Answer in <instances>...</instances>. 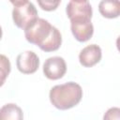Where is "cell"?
I'll return each mask as SVG.
<instances>
[{"instance_id":"cell-8","label":"cell","mask_w":120,"mask_h":120,"mask_svg":"<svg viewBox=\"0 0 120 120\" xmlns=\"http://www.w3.org/2000/svg\"><path fill=\"white\" fill-rule=\"evenodd\" d=\"M101 56L102 53L100 47L97 44H90L81 51L79 60L83 67L90 68L98 64L101 59Z\"/></svg>"},{"instance_id":"cell-7","label":"cell","mask_w":120,"mask_h":120,"mask_svg":"<svg viewBox=\"0 0 120 120\" xmlns=\"http://www.w3.org/2000/svg\"><path fill=\"white\" fill-rule=\"evenodd\" d=\"M66 12L69 20L75 18H92V7L86 0H71L68 3Z\"/></svg>"},{"instance_id":"cell-5","label":"cell","mask_w":120,"mask_h":120,"mask_svg":"<svg viewBox=\"0 0 120 120\" xmlns=\"http://www.w3.org/2000/svg\"><path fill=\"white\" fill-rule=\"evenodd\" d=\"M67 71V65L63 57H49L43 64V73L50 80L62 78Z\"/></svg>"},{"instance_id":"cell-6","label":"cell","mask_w":120,"mask_h":120,"mask_svg":"<svg viewBox=\"0 0 120 120\" xmlns=\"http://www.w3.org/2000/svg\"><path fill=\"white\" fill-rule=\"evenodd\" d=\"M16 65L22 73L31 74L38 70L39 67V58L34 52L25 51L17 56Z\"/></svg>"},{"instance_id":"cell-2","label":"cell","mask_w":120,"mask_h":120,"mask_svg":"<svg viewBox=\"0 0 120 120\" xmlns=\"http://www.w3.org/2000/svg\"><path fill=\"white\" fill-rule=\"evenodd\" d=\"M82 98V89L80 84L68 82L53 86L50 91L52 104L59 110H68L77 105Z\"/></svg>"},{"instance_id":"cell-10","label":"cell","mask_w":120,"mask_h":120,"mask_svg":"<svg viewBox=\"0 0 120 120\" xmlns=\"http://www.w3.org/2000/svg\"><path fill=\"white\" fill-rule=\"evenodd\" d=\"M0 120H23V112L18 105L8 103L0 109Z\"/></svg>"},{"instance_id":"cell-14","label":"cell","mask_w":120,"mask_h":120,"mask_svg":"<svg viewBox=\"0 0 120 120\" xmlns=\"http://www.w3.org/2000/svg\"><path fill=\"white\" fill-rule=\"evenodd\" d=\"M1 38H2V28L0 26V39H1Z\"/></svg>"},{"instance_id":"cell-11","label":"cell","mask_w":120,"mask_h":120,"mask_svg":"<svg viewBox=\"0 0 120 120\" xmlns=\"http://www.w3.org/2000/svg\"><path fill=\"white\" fill-rule=\"evenodd\" d=\"M11 69V65L9 59L4 55L0 54V86H2L8 78Z\"/></svg>"},{"instance_id":"cell-13","label":"cell","mask_w":120,"mask_h":120,"mask_svg":"<svg viewBox=\"0 0 120 120\" xmlns=\"http://www.w3.org/2000/svg\"><path fill=\"white\" fill-rule=\"evenodd\" d=\"M38 4L40 6V8L44 10H54L58 5L60 4V1H38Z\"/></svg>"},{"instance_id":"cell-4","label":"cell","mask_w":120,"mask_h":120,"mask_svg":"<svg viewBox=\"0 0 120 120\" xmlns=\"http://www.w3.org/2000/svg\"><path fill=\"white\" fill-rule=\"evenodd\" d=\"M70 28L75 38L80 42L87 41L91 38L94 33V26L91 19L75 18L70 20Z\"/></svg>"},{"instance_id":"cell-3","label":"cell","mask_w":120,"mask_h":120,"mask_svg":"<svg viewBox=\"0 0 120 120\" xmlns=\"http://www.w3.org/2000/svg\"><path fill=\"white\" fill-rule=\"evenodd\" d=\"M13 5L12 19L14 23L23 30L27 29L38 19V10L34 4L27 0H11Z\"/></svg>"},{"instance_id":"cell-1","label":"cell","mask_w":120,"mask_h":120,"mask_svg":"<svg viewBox=\"0 0 120 120\" xmlns=\"http://www.w3.org/2000/svg\"><path fill=\"white\" fill-rule=\"evenodd\" d=\"M24 36L28 42L38 45L44 52L56 51L62 43V36L59 30L47 20L41 18H38L24 30Z\"/></svg>"},{"instance_id":"cell-12","label":"cell","mask_w":120,"mask_h":120,"mask_svg":"<svg viewBox=\"0 0 120 120\" xmlns=\"http://www.w3.org/2000/svg\"><path fill=\"white\" fill-rule=\"evenodd\" d=\"M103 120H120V109L118 107L110 108L104 113Z\"/></svg>"},{"instance_id":"cell-9","label":"cell","mask_w":120,"mask_h":120,"mask_svg":"<svg viewBox=\"0 0 120 120\" xmlns=\"http://www.w3.org/2000/svg\"><path fill=\"white\" fill-rule=\"evenodd\" d=\"M98 10L103 17L116 18L120 13V2L117 0H102L98 4Z\"/></svg>"}]
</instances>
